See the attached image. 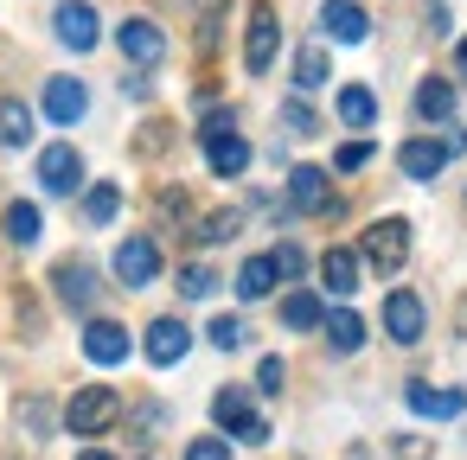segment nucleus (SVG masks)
Returning <instances> with one entry per match:
<instances>
[{
    "mask_svg": "<svg viewBox=\"0 0 467 460\" xmlns=\"http://www.w3.org/2000/svg\"><path fill=\"white\" fill-rule=\"evenodd\" d=\"M199 141H205V160H212V173H218V179H237V173L250 167V141L231 128V116H224V109H218V116H205Z\"/></svg>",
    "mask_w": 467,
    "mask_h": 460,
    "instance_id": "1",
    "label": "nucleus"
},
{
    "mask_svg": "<svg viewBox=\"0 0 467 460\" xmlns=\"http://www.w3.org/2000/svg\"><path fill=\"white\" fill-rule=\"evenodd\" d=\"M116 415H122V396H116L109 383H84V390L65 403V428H71V434H103Z\"/></svg>",
    "mask_w": 467,
    "mask_h": 460,
    "instance_id": "2",
    "label": "nucleus"
},
{
    "mask_svg": "<svg viewBox=\"0 0 467 460\" xmlns=\"http://www.w3.org/2000/svg\"><path fill=\"white\" fill-rule=\"evenodd\" d=\"M275 46H282L275 7H269V0H256V7H250V33H244V65H250V77H263V71L275 65Z\"/></svg>",
    "mask_w": 467,
    "mask_h": 460,
    "instance_id": "3",
    "label": "nucleus"
},
{
    "mask_svg": "<svg viewBox=\"0 0 467 460\" xmlns=\"http://www.w3.org/2000/svg\"><path fill=\"white\" fill-rule=\"evenodd\" d=\"M403 256H410V224H403V218H378V224L365 230V262L384 269V275H397Z\"/></svg>",
    "mask_w": 467,
    "mask_h": 460,
    "instance_id": "4",
    "label": "nucleus"
},
{
    "mask_svg": "<svg viewBox=\"0 0 467 460\" xmlns=\"http://www.w3.org/2000/svg\"><path fill=\"white\" fill-rule=\"evenodd\" d=\"M212 415H218V428H231L237 441H269V422L250 409L244 390H218V396H212Z\"/></svg>",
    "mask_w": 467,
    "mask_h": 460,
    "instance_id": "5",
    "label": "nucleus"
},
{
    "mask_svg": "<svg viewBox=\"0 0 467 460\" xmlns=\"http://www.w3.org/2000/svg\"><path fill=\"white\" fill-rule=\"evenodd\" d=\"M116 275H122L129 288H148V281L161 275V243H154V237H122V243H116Z\"/></svg>",
    "mask_w": 467,
    "mask_h": 460,
    "instance_id": "6",
    "label": "nucleus"
},
{
    "mask_svg": "<svg viewBox=\"0 0 467 460\" xmlns=\"http://www.w3.org/2000/svg\"><path fill=\"white\" fill-rule=\"evenodd\" d=\"M116 46H122L129 65H161V58H167V33H161L154 20H122V26H116Z\"/></svg>",
    "mask_w": 467,
    "mask_h": 460,
    "instance_id": "7",
    "label": "nucleus"
},
{
    "mask_svg": "<svg viewBox=\"0 0 467 460\" xmlns=\"http://www.w3.org/2000/svg\"><path fill=\"white\" fill-rule=\"evenodd\" d=\"M39 186H46V192H58V199H65V192H78V186H84V154H78V148H65V141H58V148H46V154H39Z\"/></svg>",
    "mask_w": 467,
    "mask_h": 460,
    "instance_id": "8",
    "label": "nucleus"
},
{
    "mask_svg": "<svg viewBox=\"0 0 467 460\" xmlns=\"http://www.w3.org/2000/svg\"><path fill=\"white\" fill-rule=\"evenodd\" d=\"M384 332H390L397 345H416V339H422V301H416L410 288H397V294L384 301Z\"/></svg>",
    "mask_w": 467,
    "mask_h": 460,
    "instance_id": "9",
    "label": "nucleus"
},
{
    "mask_svg": "<svg viewBox=\"0 0 467 460\" xmlns=\"http://www.w3.org/2000/svg\"><path fill=\"white\" fill-rule=\"evenodd\" d=\"M84 358H90V364H122V358H129V326L90 320V326H84Z\"/></svg>",
    "mask_w": 467,
    "mask_h": 460,
    "instance_id": "10",
    "label": "nucleus"
},
{
    "mask_svg": "<svg viewBox=\"0 0 467 460\" xmlns=\"http://www.w3.org/2000/svg\"><path fill=\"white\" fill-rule=\"evenodd\" d=\"M186 352H192V326L186 320H154L148 326V358L154 364H180Z\"/></svg>",
    "mask_w": 467,
    "mask_h": 460,
    "instance_id": "11",
    "label": "nucleus"
},
{
    "mask_svg": "<svg viewBox=\"0 0 467 460\" xmlns=\"http://www.w3.org/2000/svg\"><path fill=\"white\" fill-rule=\"evenodd\" d=\"M320 26H327L339 46H358V39L371 33V20H365L358 0H327V7H320Z\"/></svg>",
    "mask_w": 467,
    "mask_h": 460,
    "instance_id": "12",
    "label": "nucleus"
},
{
    "mask_svg": "<svg viewBox=\"0 0 467 460\" xmlns=\"http://www.w3.org/2000/svg\"><path fill=\"white\" fill-rule=\"evenodd\" d=\"M52 26H58V39H65L71 52H90V46H97V7H84V0H65Z\"/></svg>",
    "mask_w": 467,
    "mask_h": 460,
    "instance_id": "13",
    "label": "nucleus"
},
{
    "mask_svg": "<svg viewBox=\"0 0 467 460\" xmlns=\"http://www.w3.org/2000/svg\"><path fill=\"white\" fill-rule=\"evenodd\" d=\"M84 109H90V97H84L78 77H52V84H46V116H52V122L71 128V122H84Z\"/></svg>",
    "mask_w": 467,
    "mask_h": 460,
    "instance_id": "14",
    "label": "nucleus"
},
{
    "mask_svg": "<svg viewBox=\"0 0 467 460\" xmlns=\"http://www.w3.org/2000/svg\"><path fill=\"white\" fill-rule=\"evenodd\" d=\"M288 199H295V211H333V186H327L320 167H295L288 173Z\"/></svg>",
    "mask_w": 467,
    "mask_h": 460,
    "instance_id": "15",
    "label": "nucleus"
},
{
    "mask_svg": "<svg viewBox=\"0 0 467 460\" xmlns=\"http://www.w3.org/2000/svg\"><path fill=\"white\" fill-rule=\"evenodd\" d=\"M397 167H403L410 179H435V173L448 167V148H441V141H429V135H416V141H403Z\"/></svg>",
    "mask_w": 467,
    "mask_h": 460,
    "instance_id": "16",
    "label": "nucleus"
},
{
    "mask_svg": "<svg viewBox=\"0 0 467 460\" xmlns=\"http://www.w3.org/2000/svg\"><path fill=\"white\" fill-rule=\"evenodd\" d=\"M52 281H58V301H65V307H78V313L97 307V275H90V262H58Z\"/></svg>",
    "mask_w": 467,
    "mask_h": 460,
    "instance_id": "17",
    "label": "nucleus"
},
{
    "mask_svg": "<svg viewBox=\"0 0 467 460\" xmlns=\"http://www.w3.org/2000/svg\"><path fill=\"white\" fill-rule=\"evenodd\" d=\"M403 403H410L416 415H435V422L467 409V396H461V390H435V383H410V390H403Z\"/></svg>",
    "mask_w": 467,
    "mask_h": 460,
    "instance_id": "18",
    "label": "nucleus"
},
{
    "mask_svg": "<svg viewBox=\"0 0 467 460\" xmlns=\"http://www.w3.org/2000/svg\"><path fill=\"white\" fill-rule=\"evenodd\" d=\"M320 288L327 294H352L358 288V256L352 250H327L320 256Z\"/></svg>",
    "mask_w": 467,
    "mask_h": 460,
    "instance_id": "19",
    "label": "nucleus"
},
{
    "mask_svg": "<svg viewBox=\"0 0 467 460\" xmlns=\"http://www.w3.org/2000/svg\"><path fill=\"white\" fill-rule=\"evenodd\" d=\"M33 141V109L20 97H0V148H26Z\"/></svg>",
    "mask_w": 467,
    "mask_h": 460,
    "instance_id": "20",
    "label": "nucleus"
},
{
    "mask_svg": "<svg viewBox=\"0 0 467 460\" xmlns=\"http://www.w3.org/2000/svg\"><path fill=\"white\" fill-rule=\"evenodd\" d=\"M416 116H422V122H448V116H454V84L422 77V84H416Z\"/></svg>",
    "mask_w": 467,
    "mask_h": 460,
    "instance_id": "21",
    "label": "nucleus"
},
{
    "mask_svg": "<svg viewBox=\"0 0 467 460\" xmlns=\"http://www.w3.org/2000/svg\"><path fill=\"white\" fill-rule=\"evenodd\" d=\"M339 122H346V128H371V122H378V97H371L365 84H346V90H339Z\"/></svg>",
    "mask_w": 467,
    "mask_h": 460,
    "instance_id": "22",
    "label": "nucleus"
},
{
    "mask_svg": "<svg viewBox=\"0 0 467 460\" xmlns=\"http://www.w3.org/2000/svg\"><path fill=\"white\" fill-rule=\"evenodd\" d=\"M0 230H7V237H14L20 250H26V243H39V205H26V199H14L7 211H0Z\"/></svg>",
    "mask_w": 467,
    "mask_h": 460,
    "instance_id": "23",
    "label": "nucleus"
},
{
    "mask_svg": "<svg viewBox=\"0 0 467 460\" xmlns=\"http://www.w3.org/2000/svg\"><path fill=\"white\" fill-rule=\"evenodd\" d=\"M327 77H333L327 52H320V46H301V52H295V90H320Z\"/></svg>",
    "mask_w": 467,
    "mask_h": 460,
    "instance_id": "24",
    "label": "nucleus"
},
{
    "mask_svg": "<svg viewBox=\"0 0 467 460\" xmlns=\"http://www.w3.org/2000/svg\"><path fill=\"white\" fill-rule=\"evenodd\" d=\"M269 288H275V262H269V256H250V262L237 269V294H244V301H263Z\"/></svg>",
    "mask_w": 467,
    "mask_h": 460,
    "instance_id": "25",
    "label": "nucleus"
},
{
    "mask_svg": "<svg viewBox=\"0 0 467 460\" xmlns=\"http://www.w3.org/2000/svg\"><path fill=\"white\" fill-rule=\"evenodd\" d=\"M320 326H327V345H333V352H358V345H365V320H358V313H327Z\"/></svg>",
    "mask_w": 467,
    "mask_h": 460,
    "instance_id": "26",
    "label": "nucleus"
},
{
    "mask_svg": "<svg viewBox=\"0 0 467 460\" xmlns=\"http://www.w3.org/2000/svg\"><path fill=\"white\" fill-rule=\"evenodd\" d=\"M282 320H288L295 332H307V326H320V320H327V307H320V294H307V288H301V294H288V301H282Z\"/></svg>",
    "mask_w": 467,
    "mask_h": 460,
    "instance_id": "27",
    "label": "nucleus"
},
{
    "mask_svg": "<svg viewBox=\"0 0 467 460\" xmlns=\"http://www.w3.org/2000/svg\"><path fill=\"white\" fill-rule=\"evenodd\" d=\"M116 211H122V192H116V186H90V192H84V218H90V224H109Z\"/></svg>",
    "mask_w": 467,
    "mask_h": 460,
    "instance_id": "28",
    "label": "nucleus"
},
{
    "mask_svg": "<svg viewBox=\"0 0 467 460\" xmlns=\"http://www.w3.org/2000/svg\"><path fill=\"white\" fill-rule=\"evenodd\" d=\"M212 288H218V275H212L205 262H186V269H180V294H186V301H205Z\"/></svg>",
    "mask_w": 467,
    "mask_h": 460,
    "instance_id": "29",
    "label": "nucleus"
},
{
    "mask_svg": "<svg viewBox=\"0 0 467 460\" xmlns=\"http://www.w3.org/2000/svg\"><path fill=\"white\" fill-rule=\"evenodd\" d=\"M237 224H244L237 211H212V218L199 224V237H205V243H231V237H237Z\"/></svg>",
    "mask_w": 467,
    "mask_h": 460,
    "instance_id": "30",
    "label": "nucleus"
},
{
    "mask_svg": "<svg viewBox=\"0 0 467 460\" xmlns=\"http://www.w3.org/2000/svg\"><path fill=\"white\" fill-rule=\"evenodd\" d=\"M205 332H212V345H218V352H237V345H244V320H231V313H218Z\"/></svg>",
    "mask_w": 467,
    "mask_h": 460,
    "instance_id": "31",
    "label": "nucleus"
},
{
    "mask_svg": "<svg viewBox=\"0 0 467 460\" xmlns=\"http://www.w3.org/2000/svg\"><path fill=\"white\" fill-rule=\"evenodd\" d=\"M282 128H288V135H314V109H307V103H288V109H282Z\"/></svg>",
    "mask_w": 467,
    "mask_h": 460,
    "instance_id": "32",
    "label": "nucleus"
},
{
    "mask_svg": "<svg viewBox=\"0 0 467 460\" xmlns=\"http://www.w3.org/2000/svg\"><path fill=\"white\" fill-rule=\"evenodd\" d=\"M186 460H231V447H224L218 434H199V441L186 447Z\"/></svg>",
    "mask_w": 467,
    "mask_h": 460,
    "instance_id": "33",
    "label": "nucleus"
},
{
    "mask_svg": "<svg viewBox=\"0 0 467 460\" xmlns=\"http://www.w3.org/2000/svg\"><path fill=\"white\" fill-rule=\"evenodd\" d=\"M365 160H371V141H346L339 148V173H358Z\"/></svg>",
    "mask_w": 467,
    "mask_h": 460,
    "instance_id": "34",
    "label": "nucleus"
},
{
    "mask_svg": "<svg viewBox=\"0 0 467 460\" xmlns=\"http://www.w3.org/2000/svg\"><path fill=\"white\" fill-rule=\"evenodd\" d=\"M269 262H275V275H301V269H307V256H301L295 243H282V250H275Z\"/></svg>",
    "mask_w": 467,
    "mask_h": 460,
    "instance_id": "35",
    "label": "nucleus"
},
{
    "mask_svg": "<svg viewBox=\"0 0 467 460\" xmlns=\"http://www.w3.org/2000/svg\"><path fill=\"white\" fill-rule=\"evenodd\" d=\"M256 390H263V396L282 390V358H263V364H256Z\"/></svg>",
    "mask_w": 467,
    "mask_h": 460,
    "instance_id": "36",
    "label": "nucleus"
},
{
    "mask_svg": "<svg viewBox=\"0 0 467 460\" xmlns=\"http://www.w3.org/2000/svg\"><path fill=\"white\" fill-rule=\"evenodd\" d=\"M78 460H116V454H103V447H84V454H78Z\"/></svg>",
    "mask_w": 467,
    "mask_h": 460,
    "instance_id": "37",
    "label": "nucleus"
},
{
    "mask_svg": "<svg viewBox=\"0 0 467 460\" xmlns=\"http://www.w3.org/2000/svg\"><path fill=\"white\" fill-rule=\"evenodd\" d=\"M454 65H461V77H467V39H461V52H454Z\"/></svg>",
    "mask_w": 467,
    "mask_h": 460,
    "instance_id": "38",
    "label": "nucleus"
}]
</instances>
